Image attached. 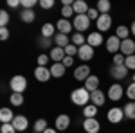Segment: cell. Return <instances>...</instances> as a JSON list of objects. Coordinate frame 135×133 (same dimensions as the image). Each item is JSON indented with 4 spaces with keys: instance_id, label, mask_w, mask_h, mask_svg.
Returning a JSON list of instances; mask_svg holds the SVG:
<instances>
[{
    "instance_id": "obj_1",
    "label": "cell",
    "mask_w": 135,
    "mask_h": 133,
    "mask_svg": "<svg viewBox=\"0 0 135 133\" xmlns=\"http://www.w3.org/2000/svg\"><path fill=\"white\" fill-rule=\"evenodd\" d=\"M70 101L76 104V106H86L88 102H90V92L86 90V88H76V90H72V93H70Z\"/></svg>"
},
{
    "instance_id": "obj_2",
    "label": "cell",
    "mask_w": 135,
    "mask_h": 133,
    "mask_svg": "<svg viewBox=\"0 0 135 133\" xmlns=\"http://www.w3.org/2000/svg\"><path fill=\"white\" fill-rule=\"evenodd\" d=\"M9 86L15 93H23L25 88H27V79H25V76H20V74H18V76H13L11 81H9Z\"/></svg>"
},
{
    "instance_id": "obj_3",
    "label": "cell",
    "mask_w": 135,
    "mask_h": 133,
    "mask_svg": "<svg viewBox=\"0 0 135 133\" xmlns=\"http://www.w3.org/2000/svg\"><path fill=\"white\" fill-rule=\"evenodd\" d=\"M72 25L76 32H85L86 29H90V18L88 14H76L72 20Z\"/></svg>"
},
{
    "instance_id": "obj_4",
    "label": "cell",
    "mask_w": 135,
    "mask_h": 133,
    "mask_svg": "<svg viewBox=\"0 0 135 133\" xmlns=\"http://www.w3.org/2000/svg\"><path fill=\"white\" fill-rule=\"evenodd\" d=\"M108 99L110 101H121L123 99V95H124V88H123V85H119V83H114L110 88H108Z\"/></svg>"
},
{
    "instance_id": "obj_5",
    "label": "cell",
    "mask_w": 135,
    "mask_h": 133,
    "mask_svg": "<svg viewBox=\"0 0 135 133\" xmlns=\"http://www.w3.org/2000/svg\"><path fill=\"white\" fill-rule=\"evenodd\" d=\"M106 119H108V122L112 124H119L123 119H124V112H123V108H110L108 113H106Z\"/></svg>"
},
{
    "instance_id": "obj_6",
    "label": "cell",
    "mask_w": 135,
    "mask_h": 133,
    "mask_svg": "<svg viewBox=\"0 0 135 133\" xmlns=\"http://www.w3.org/2000/svg\"><path fill=\"white\" fill-rule=\"evenodd\" d=\"M126 74H128L126 65H112V67H110V76H112L114 79H117V81L124 79Z\"/></svg>"
},
{
    "instance_id": "obj_7",
    "label": "cell",
    "mask_w": 135,
    "mask_h": 133,
    "mask_svg": "<svg viewBox=\"0 0 135 133\" xmlns=\"http://www.w3.org/2000/svg\"><path fill=\"white\" fill-rule=\"evenodd\" d=\"M92 74H90V67L86 65V63H83V65H79L76 70H74V77L78 79V81H86L88 77H90Z\"/></svg>"
},
{
    "instance_id": "obj_8",
    "label": "cell",
    "mask_w": 135,
    "mask_h": 133,
    "mask_svg": "<svg viewBox=\"0 0 135 133\" xmlns=\"http://www.w3.org/2000/svg\"><path fill=\"white\" fill-rule=\"evenodd\" d=\"M54 126H56L58 131H65V130H69V126H70V117H69L67 113L58 115L56 121H54Z\"/></svg>"
},
{
    "instance_id": "obj_9",
    "label": "cell",
    "mask_w": 135,
    "mask_h": 133,
    "mask_svg": "<svg viewBox=\"0 0 135 133\" xmlns=\"http://www.w3.org/2000/svg\"><path fill=\"white\" fill-rule=\"evenodd\" d=\"M83 130L86 133H99V130H101V124H99V121L94 117V119H85L83 121Z\"/></svg>"
},
{
    "instance_id": "obj_10",
    "label": "cell",
    "mask_w": 135,
    "mask_h": 133,
    "mask_svg": "<svg viewBox=\"0 0 135 133\" xmlns=\"http://www.w3.org/2000/svg\"><path fill=\"white\" fill-rule=\"evenodd\" d=\"M34 77H36L40 83L49 81V79L52 77L51 68H47V67H36V68H34Z\"/></svg>"
},
{
    "instance_id": "obj_11",
    "label": "cell",
    "mask_w": 135,
    "mask_h": 133,
    "mask_svg": "<svg viewBox=\"0 0 135 133\" xmlns=\"http://www.w3.org/2000/svg\"><path fill=\"white\" fill-rule=\"evenodd\" d=\"M13 126H15V130L16 131H25L27 128H29V121H27V117L25 115H15V119H13Z\"/></svg>"
},
{
    "instance_id": "obj_12",
    "label": "cell",
    "mask_w": 135,
    "mask_h": 133,
    "mask_svg": "<svg viewBox=\"0 0 135 133\" xmlns=\"http://www.w3.org/2000/svg\"><path fill=\"white\" fill-rule=\"evenodd\" d=\"M121 54H124L126 58H128V56H133L135 54V41L133 40H130V38H128V40H123L121 41Z\"/></svg>"
},
{
    "instance_id": "obj_13",
    "label": "cell",
    "mask_w": 135,
    "mask_h": 133,
    "mask_svg": "<svg viewBox=\"0 0 135 133\" xmlns=\"http://www.w3.org/2000/svg\"><path fill=\"white\" fill-rule=\"evenodd\" d=\"M78 56H79V60H81V61H90V60L94 58V47H90L88 43H85L83 47H79Z\"/></svg>"
},
{
    "instance_id": "obj_14",
    "label": "cell",
    "mask_w": 135,
    "mask_h": 133,
    "mask_svg": "<svg viewBox=\"0 0 135 133\" xmlns=\"http://www.w3.org/2000/svg\"><path fill=\"white\" fill-rule=\"evenodd\" d=\"M106 51L110 52V54H117V52L121 51V40H119L115 34L106 40Z\"/></svg>"
},
{
    "instance_id": "obj_15",
    "label": "cell",
    "mask_w": 135,
    "mask_h": 133,
    "mask_svg": "<svg viewBox=\"0 0 135 133\" xmlns=\"http://www.w3.org/2000/svg\"><path fill=\"white\" fill-rule=\"evenodd\" d=\"M110 27H112V16L110 14H99V18H97V29H99V32L108 31Z\"/></svg>"
},
{
    "instance_id": "obj_16",
    "label": "cell",
    "mask_w": 135,
    "mask_h": 133,
    "mask_svg": "<svg viewBox=\"0 0 135 133\" xmlns=\"http://www.w3.org/2000/svg\"><path fill=\"white\" fill-rule=\"evenodd\" d=\"M90 102H92L94 106H103L104 102H106V93L103 92V90H95V92L90 93Z\"/></svg>"
},
{
    "instance_id": "obj_17",
    "label": "cell",
    "mask_w": 135,
    "mask_h": 133,
    "mask_svg": "<svg viewBox=\"0 0 135 133\" xmlns=\"http://www.w3.org/2000/svg\"><path fill=\"white\" fill-rule=\"evenodd\" d=\"M65 56H67V54H65V49L56 47V45L51 49V54H49V58L52 60V63H61L63 60H65Z\"/></svg>"
},
{
    "instance_id": "obj_18",
    "label": "cell",
    "mask_w": 135,
    "mask_h": 133,
    "mask_svg": "<svg viewBox=\"0 0 135 133\" xmlns=\"http://www.w3.org/2000/svg\"><path fill=\"white\" fill-rule=\"evenodd\" d=\"M56 29H58V32H61V34H69V32L74 29V25H72V22H70V20L61 18V20L56 22Z\"/></svg>"
},
{
    "instance_id": "obj_19",
    "label": "cell",
    "mask_w": 135,
    "mask_h": 133,
    "mask_svg": "<svg viewBox=\"0 0 135 133\" xmlns=\"http://www.w3.org/2000/svg\"><path fill=\"white\" fill-rule=\"evenodd\" d=\"M86 43L90 45V47H99L101 43H103V34L97 31V32H90L88 36H86Z\"/></svg>"
},
{
    "instance_id": "obj_20",
    "label": "cell",
    "mask_w": 135,
    "mask_h": 133,
    "mask_svg": "<svg viewBox=\"0 0 135 133\" xmlns=\"http://www.w3.org/2000/svg\"><path fill=\"white\" fill-rule=\"evenodd\" d=\"M72 7H74V13H76V14H86L88 9H90V7L86 6V2H85V0H74Z\"/></svg>"
},
{
    "instance_id": "obj_21",
    "label": "cell",
    "mask_w": 135,
    "mask_h": 133,
    "mask_svg": "<svg viewBox=\"0 0 135 133\" xmlns=\"http://www.w3.org/2000/svg\"><path fill=\"white\" fill-rule=\"evenodd\" d=\"M85 88L90 93L95 92V90H99V77H97V76H90V77L85 81Z\"/></svg>"
},
{
    "instance_id": "obj_22",
    "label": "cell",
    "mask_w": 135,
    "mask_h": 133,
    "mask_svg": "<svg viewBox=\"0 0 135 133\" xmlns=\"http://www.w3.org/2000/svg\"><path fill=\"white\" fill-rule=\"evenodd\" d=\"M13 119H15V113L11 112V108H2L0 110V121H2V124L13 122Z\"/></svg>"
},
{
    "instance_id": "obj_23",
    "label": "cell",
    "mask_w": 135,
    "mask_h": 133,
    "mask_svg": "<svg viewBox=\"0 0 135 133\" xmlns=\"http://www.w3.org/2000/svg\"><path fill=\"white\" fill-rule=\"evenodd\" d=\"M123 112H124V117H126V119H130V121H135V101L126 102L124 108H123Z\"/></svg>"
},
{
    "instance_id": "obj_24",
    "label": "cell",
    "mask_w": 135,
    "mask_h": 133,
    "mask_svg": "<svg viewBox=\"0 0 135 133\" xmlns=\"http://www.w3.org/2000/svg\"><path fill=\"white\" fill-rule=\"evenodd\" d=\"M65 65L63 63H52L51 65V74L52 77H63V74H65Z\"/></svg>"
},
{
    "instance_id": "obj_25",
    "label": "cell",
    "mask_w": 135,
    "mask_h": 133,
    "mask_svg": "<svg viewBox=\"0 0 135 133\" xmlns=\"http://www.w3.org/2000/svg\"><path fill=\"white\" fill-rule=\"evenodd\" d=\"M54 43H56V47H61V49H65V47H67V45H70L72 41H69V36H67V34L58 32V34L54 36Z\"/></svg>"
},
{
    "instance_id": "obj_26",
    "label": "cell",
    "mask_w": 135,
    "mask_h": 133,
    "mask_svg": "<svg viewBox=\"0 0 135 133\" xmlns=\"http://www.w3.org/2000/svg\"><path fill=\"white\" fill-rule=\"evenodd\" d=\"M34 18H36V14H34V11H32V9H23L20 13V20L25 22V23H32Z\"/></svg>"
},
{
    "instance_id": "obj_27",
    "label": "cell",
    "mask_w": 135,
    "mask_h": 133,
    "mask_svg": "<svg viewBox=\"0 0 135 133\" xmlns=\"http://www.w3.org/2000/svg\"><path fill=\"white\" fill-rule=\"evenodd\" d=\"M130 27H126V25H119L117 29H115V36L119 38V40H128V36H130Z\"/></svg>"
},
{
    "instance_id": "obj_28",
    "label": "cell",
    "mask_w": 135,
    "mask_h": 133,
    "mask_svg": "<svg viewBox=\"0 0 135 133\" xmlns=\"http://www.w3.org/2000/svg\"><path fill=\"white\" fill-rule=\"evenodd\" d=\"M70 41L76 47H83L85 43H86V38L83 36V32H74L72 36H70Z\"/></svg>"
},
{
    "instance_id": "obj_29",
    "label": "cell",
    "mask_w": 135,
    "mask_h": 133,
    "mask_svg": "<svg viewBox=\"0 0 135 133\" xmlns=\"http://www.w3.org/2000/svg\"><path fill=\"white\" fill-rule=\"evenodd\" d=\"M83 115H85V119H94V117L97 115V106H94L92 102L86 104L83 108Z\"/></svg>"
},
{
    "instance_id": "obj_30",
    "label": "cell",
    "mask_w": 135,
    "mask_h": 133,
    "mask_svg": "<svg viewBox=\"0 0 135 133\" xmlns=\"http://www.w3.org/2000/svg\"><path fill=\"white\" fill-rule=\"evenodd\" d=\"M95 9L99 11L101 14H108V13H110V9H112V4H110L108 0H99V2H97V7H95Z\"/></svg>"
},
{
    "instance_id": "obj_31",
    "label": "cell",
    "mask_w": 135,
    "mask_h": 133,
    "mask_svg": "<svg viewBox=\"0 0 135 133\" xmlns=\"http://www.w3.org/2000/svg\"><path fill=\"white\" fill-rule=\"evenodd\" d=\"M42 36L43 38H52V36H56V34H54V25H52V23H43L42 25Z\"/></svg>"
},
{
    "instance_id": "obj_32",
    "label": "cell",
    "mask_w": 135,
    "mask_h": 133,
    "mask_svg": "<svg viewBox=\"0 0 135 133\" xmlns=\"http://www.w3.org/2000/svg\"><path fill=\"white\" fill-rule=\"evenodd\" d=\"M32 128H34V131H36V133H43L49 126H47V121H45V119H38V121L34 122Z\"/></svg>"
},
{
    "instance_id": "obj_33",
    "label": "cell",
    "mask_w": 135,
    "mask_h": 133,
    "mask_svg": "<svg viewBox=\"0 0 135 133\" xmlns=\"http://www.w3.org/2000/svg\"><path fill=\"white\" fill-rule=\"evenodd\" d=\"M9 101H11V104L13 106H22L23 104V95L22 93H11V97H9Z\"/></svg>"
},
{
    "instance_id": "obj_34",
    "label": "cell",
    "mask_w": 135,
    "mask_h": 133,
    "mask_svg": "<svg viewBox=\"0 0 135 133\" xmlns=\"http://www.w3.org/2000/svg\"><path fill=\"white\" fill-rule=\"evenodd\" d=\"M61 16L65 18V20H69L70 16H76L74 7H72V6H63V7H61Z\"/></svg>"
},
{
    "instance_id": "obj_35",
    "label": "cell",
    "mask_w": 135,
    "mask_h": 133,
    "mask_svg": "<svg viewBox=\"0 0 135 133\" xmlns=\"http://www.w3.org/2000/svg\"><path fill=\"white\" fill-rule=\"evenodd\" d=\"M78 51H79V47H76L74 43H70V45H67V47H65V54H67V56H70V58L78 56Z\"/></svg>"
},
{
    "instance_id": "obj_36",
    "label": "cell",
    "mask_w": 135,
    "mask_h": 133,
    "mask_svg": "<svg viewBox=\"0 0 135 133\" xmlns=\"http://www.w3.org/2000/svg\"><path fill=\"white\" fill-rule=\"evenodd\" d=\"M7 23H9V13L2 9V11H0V25H2V27H6Z\"/></svg>"
},
{
    "instance_id": "obj_37",
    "label": "cell",
    "mask_w": 135,
    "mask_h": 133,
    "mask_svg": "<svg viewBox=\"0 0 135 133\" xmlns=\"http://www.w3.org/2000/svg\"><path fill=\"white\" fill-rule=\"evenodd\" d=\"M124 61H126V56H124V54H121V52L114 54V65H124Z\"/></svg>"
},
{
    "instance_id": "obj_38",
    "label": "cell",
    "mask_w": 135,
    "mask_h": 133,
    "mask_svg": "<svg viewBox=\"0 0 135 133\" xmlns=\"http://www.w3.org/2000/svg\"><path fill=\"white\" fill-rule=\"evenodd\" d=\"M0 133H16V130H15V126L13 124H2L0 126Z\"/></svg>"
},
{
    "instance_id": "obj_39",
    "label": "cell",
    "mask_w": 135,
    "mask_h": 133,
    "mask_svg": "<svg viewBox=\"0 0 135 133\" xmlns=\"http://www.w3.org/2000/svg\"><path fill=\"white\" fill-rule=\"evenodd\" d=\"M126 97L132 99V101H135V83L133 81H132V85L126 88Z\"/></svg>"
},
{
    "instance_id": "obj_40",
    "label": "cell",
    "mask_w": 135,
    "mask_h": 133,
    "mask_svg": "<svg viewBox=\"0 0 135 133\" xmlns=\"http://www.w3.org/2000/svg\"><path fill=\"white\" fill-rule=\"evenodd\" d=\"M124 65H126V68H128V70H135V54H133V56H128V58H126Z\"/></svg>"
},
{
    "instance_id": "obj_41",
    "label": "cell",
    "mask_w": 135,
    "mask_h": 133,
    "mask_svg": "<svg viewBox=\"0 0 135 133\" xmlns=\"http://www.w3.org/2000/svg\"><path fill=\"white\" fill-rule=\"evenodd\" d=\"M36 4H40L38 0H22V7L23 9H32Z\"/></svg>"
},
{
    "instance_id": "obj_42",
    "label": "cell",
    "mask_w": 135,
    "mask_h": 133,
    "mask_svg": "<svg viewBox=\"0 0 135 133\" xmlns=\"http://www.w3.org/2000/svg\"><path fill=\"white\" fill-rule=\"evenodd\" d=\"M49 60H51V58H49L47 54H40V56L36 58V61H38V67H45V65L49 63Z\"/></svg>"
},
{
    "instance_id": "obj_43",
    "label": "cell",
    "mask_w": 135,
    "mask_h": 133,
    "mask_svg": "<svg viewBox=\"0 0 135 133\" xmlns=\"http://www.w3.org/2000/svg\"><path fill=\"white\" fill-rule=\"evenodd\" d=\"M40 7L42 9H51V7H54V0H40Z\"/></svg>"
},
{
    "instance_id": "obj_44",
    "label": "cell",
    "mask_w": 135,
    "mask_h": 133,
    "mask_svg": "<svg viewBox=\"0 0 135 133\" xmlns=\"http://www.w3.org/2000/svg\"><path fill=\"white\" fill-rule=\"evenodd\" d=\"M7 38H9V29L7 27H0V40L6 41Z\"/></svg>"
},
{
    "instance_id": "obj_45",
    "label": "cell",
    "mask_w": 135,
    "mask_h": 133,
    "mask_svg": "<svg viewBox=\"0 0 135 133\" xmlns=\"http://www.w3.org/2000/svg\"><path fill=\"white\" fill-rule=\"evenodd\" d=\"M97 13H99L97 9H92V7H90L86 14H88V18H90V20H95V22H97V18H99V14H97Z\"/></svg>"
},
{
    "instance_id": "obj_46",
    "label": "cell",
    "mask_w": 135,
    "mask_h": 133,
    "mask_svg": "<svg viewBox=\"0 0 135 133\" xmlns=\"http://www.w3.org/2000/svg\"><path fill=\"white\" fill-rule=\"evenodd\" d=\"M40 47H42V49H49V47H51V38H40Z\"/></svg>"
},
{
    "instance_id": "obj_47",
    "label": "cell",
    "mask_w": 135,
    "mask_h": 133,
    "mask_svg": "<svg viewBox=\"0 0 135 133\" xmlns=\"http://www.w3.org/2000/svg\"><path fill=\"white\" fill-rule=\"evenodd\" d=\"M63 65H65V68H69V67H72L74 65V58H70V56H65V60H63Z\"/></svg>"
},
{
    "instance_id": "obj_48",
    "label": "cell",
    "mask_w": 135,
    "mask_h": 133,
    "mask_svg": "<svg viewBox=\"0 0 135 133\" xmlns=\"http://www.w3.org/2000/svg\"><path fill=\"white\" fill-rule=\"evenodd\" d=\"M7 6L9 7H18V6H22V0H7Z\"/></svg>"
},
{
    "instance_id": "obj_49",
    "label": "cell",
    "mask_w": 135,
    "mask_h": 133,
    "mask_svg": "<svg viewBox=\"0 0 135 133\" xmlns=\"http://www.w3.org/2000/svg\"><path fill=\"white\" fill-rule=\"evenodd\" d=\"M43 133H58V130H52V128H47Z\"/></svg>"
},
{
    "instance_id": "obj_50",
    "label": "cell",
    "mask_w": 135,
    "mask_h": 133,
    "mask_svg": "<svg viewBox=\"0 0 135 133\" xmlns=\"http://www.w3.org/2000/svg\"><path fill=\"white\" fill-rule=\"evenodd\" d=\"M130 31H132V34H133V36H135V22H133V23H132V27H130Z\"/></svg>"
},
{
    "instance_id": "obj_51",
    "label": "cell",
    "mask_w": 135,
    "mask_h": 133,
    "mask_svg": "<svg viewBox=\"0 0 135 133\" xmlns=\"http://www.w3.org/2000/svg\"><path fill=\"white\" fill-rule=\"evenodd\" d=\"M132 81H133V83H135V72H133V76H132Z\"/></svg>"
},
{
    "instance_id": "obj_52",
    "label": "cell",
    "mask_w": 135,
    "mask_h": 133,
    "mask_svg": "<svg viewBox=\"0 0 135 133\" xmlns=\"http://www.w3.org/2000/svg\"><path fill=\"white\" fill-rule=\"evenodd\" d=\"M32 133H36V131H32Z\"/></svg>"
}]
</instances>
